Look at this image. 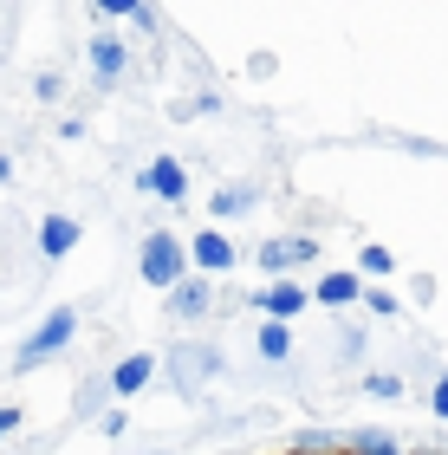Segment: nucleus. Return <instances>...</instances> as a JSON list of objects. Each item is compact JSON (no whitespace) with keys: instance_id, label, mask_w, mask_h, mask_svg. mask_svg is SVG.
Returning <instances> with one entry per match:
<instances>
[{"instance_id":"1","label":"nucleus","mask_w":448,"mask_h":455,"mask_svg":"<svg viewBox=\"0 0 448 455\" xmlns=\"http://www.w3.org/2000/svg\"><path fill=\"white\" fill-rule=\"evenodd\" d=\"M189 260H195V247H182L176 235H150V241H144V280L162 286V293H169V286H182Z\"/></svg>"},{"instance_id":"2","label":"nucleus","mask_w":448,"mask_h":455,"mask_svg":"<svg viewBox=\"0 0 448 455\" xmlns=\"http://www.w3.org/2000/svg\"><path fill=\"white\" fill-rule=\"evenodd\" d=\"M72 332H78V313H72V306H59V313H52L46 325H39V332H33L27 345H20V371H27V364H46V358H52V351L66 345Z\"/></svg>"},{"instance_id":"3","label":"nucleus","mask_w":448,"mask_h":455,"mask_svg":"<svg viewBox=\"0 0 448 455\" xmlns=\"http://www.w3.org/2000/svg\"><path fill=\"white\" fill-rule=\"evenodd\" d=\"M144 189L162 196V202H182V196H189V170H182L176 156H156L150 170H144Z\"/></svg>"},{"instance_id":"4","label":"nucleus","mask_w":448,"mask_h":455,"mask_svg":"<svg viewBox=\"0 0 448 455\" xmlns=\"http://www.w3.org/2000/svg\"><path fill=\"white\" fill-rule=\"evenodd\" d=\"M189 247H195V267H201V274H228V267H234V241L221 235V228H201Z\"/></svg>"},{"instance_id":"5","label":"nucleus","mask_w":448,"mask_h":455,"mask_svg":"<svg viewBox=\"0 0 448 455\" xmlns=\"http://www.w3.org/2000/svg\"><path fill=\"white\" fill-rule=\"evenodd\" d=\"M312 254H318L312 235H293V241H267V247H260V267H267V274H287V267L312 260Z\"/></svg>"},{"instance_id":"6","label":"nucleus","mask_w":448,"mask_h":455,"mask_svg":"<svg viewBox=\"0 0 448 455\" xmlns=\"http://www.w3.org/2000/svg\"><path fill=\"white\" fill-rule=\"evenodd\" d=\"M78 247V221L72 215H46V228H39V254L46 260H66Z\"/></svg>"},{"instance_id":"7","label":"nucleus","mask_w":448,"mask_h":455,"mask_svg":"<svg viewBox=\"0 0 448 455\" xmlns=\"http://www.w3.org/2000/svg\"><path fill=\"white\" fill-rule=\"evenodd\" d=\"M150 371H156V358H150V351H130V358L111 371V390H117V397H137V390L150 384Z\"/></svg>"},{"instance_id":"8","label":"nucleus","mask_w":448,"mask_h":455,"mask_svg":"<svg viewBox=\"0 0 448 455\" xmlns=\"http://www.w3.org/2000/svg\"><path fill=\"white\" fill-rule=\"evenodd\" d=\"M260 306H267V313H273V319H293V313H299V306H305V293H299V286H293V280H273V286H267V293H260Z\"/></svg>"},{"instance_id":"9","label":"nucleus","mask_w":448,"mask_h":455,"mask_svg":"<svg viewBox=\"0 0 448 455\" xmlns=\"http://www.w3.org/2000/svg\"><path fill=\"white\" fill-rule=\"evenodd\" d=\"M169 306H176V319H201L208 286H201V280H182V286H169Z\"/></svg>"},{"instance_id":"10","label":"nucleus","mask_w":448,"mask_h":455,"mask_svg":"<svg viewBox=\"0 0 448 455\" xmlns=\"http://www.w3.org/2000/svg\"><path fill=\"white\" fill-rule=\"evenodd\" d=\"M358 293H364L358 274H325V280H318V299H325V306H351Z\"/></svg>"},{"instance_id":"11","label":"nucleus","mask_w":448,"mask_h":455,"mask_svg":"<svg viewBox=\"0 0 448 455\" xmlns=\"http://www.w3.org/2000/svg\"><path fill=\"white\" fill-rule=\"evenodd\" d=\"M91 66L105 72V78H117V72H124V46H117L111 33H105V39H91Z\"/></svg>"},{"instance_id":"12","label":"nucleus","mask_w":448,"mask_h":455,"mask_svg":"<svg viewBox=\"0 0 448 455\" xmlns=\"http://www.w3.org/2000/svg\"><path fill=\"white\" fill-rule=\"evenodd\" d=\"M287 351H293L287 319H279V325H260V358H287Z\"/></svg>"},{"instance_id":"13","label":"nucleus","mask_w":448,"mask_h":455,"mask_svg":"<svg viewBox=\"0 0 448 455\" xmlns=\"http://www.w3.org/2000/svg\"><path fill=\"white\" fill-rule=\"evenodd\" d=\"M221 358H215V351H201V345H182L176 351V371H215Z\"/></svg>"},{"instance_id":"14","label":"nucleus","mask_w":448,"mask_h":455,"mask_svg":"<svg viewBox=\"0 0 448 455\" xmlns=\"http://www.w3.org/2000/svg\"><path fill=\"white\" fill-rule=\"evenodd\" d=\"M358 455H403L390 436H377V429H364V436H358Z\"/></svg>"},{"instance_id":"15","label":"nucleus","mask_w":448,"mask_h":455,"mask_svg":"<svg viewBox=\"0 0 448 455\" xmlns=\"http://www.w3.org/2000/svg\"><path fill=\"white\" fill-rule=\"evenodd\" d=\"M248 202H254L248 189H221V196H215V215H240Z\"/></svg>"},{"instance_id":"16","label":"nucleus","mask_w":448,"mask_h":455,"mask_svg":"<svg viewBox=\"0 0 448 455\" xmlns=\"http://www.w3.org/2000/svg\"><path fill=\"white\" fill-rule=\"evenodd\" d=\"M91 7H98V13H130V20H150V13H144V0H91Z\"/></svg>"},{"instance_id":"17","label":"nucleus","mask_w":448,"mask_h":455,"mask_svg":"<svg viewBox=\"0 0 448 455\" xmlns=\"http://www.w3.org/2000/svg\"><path fill=\"white\" fill-rule=\"evenodd\" d=\"M364 390H371V397H403V378H390V371H383V378H371Z\"/></svg>"},{"instance_id":"18","label":"nucleus","mask_w":448,"mask_h":455,"mask_svg":"<svg viewBox=\"0 0 448 455\" xmlns=\"http://www.w3.org/2000/svg\"><path fill=\"white\" fill-rule=\"evenodd\" d=\"M364 274H390V247H364Z\"/></svg>"},{"instance_id":"19","label":"nucleus","mask_w":448,"mask_h":455,"mask_svg":"<svg viewBox=\"0 0 448 455\" xmlns=\"http://www.w3.org/2000/svg\"><path fill=\"white\" fill-rule=\"evenodd\" d=\"M436 417H448V371L436 378Z\"/></svg>"},{"instance_id":"20","label":"nucleus","mask_w":448,"mask_h":455,"mask_svg":"<svg viewBox=\"0 0 448 455\" xmlns=\"http://www.w3.org/2000/svg\"><path fill=\"white\" fill-rule=\"evenodd\" d=\"M13 429H20V410H7V403H0V436H13Z\"/></svg>"},{"instance_id":"21","label":"nucleus","mask_w":448,"mask_h":455,"mask_svg":"<svg viewBox=\"0 0 448 455\" xmlns=\"http://www.w3.org/2000/svg\"><path fill=\"white\" fill-rule=\"evenodd\" d=\"M0 176H7V156H0Z\"/></svg>"},{"instance_id":"22","label":"nucleus","mask_w":448,"mask_h":455,"mask_svg":"<svg viewBox=\"0 0 448 455\" xmlns=\"http://www.w3.org/2000/svg\"><path fill=\"white\" fill-rule=\"evenodd\" d=\"M442 455H448V449H442Z\"/></svg>"}]
</instances>
